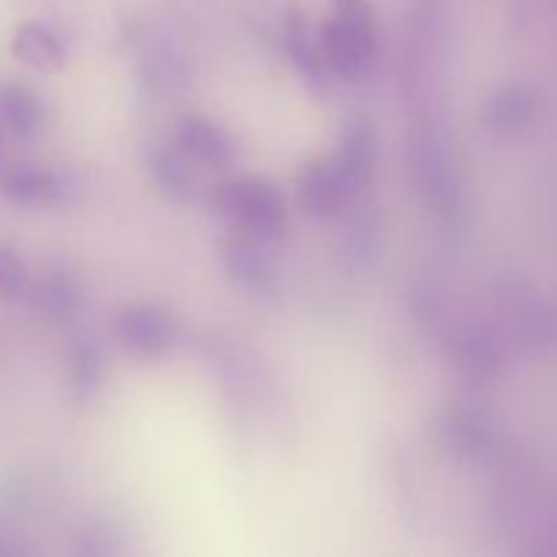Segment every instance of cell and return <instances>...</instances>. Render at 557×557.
<instances>
[{
	"mask_svg": "<svg viewBox=\"0 0 557 557\" xmlns=\"http://www.w3.org/2000/svg\"><path fill=\"white\" fill-rule=\"evenodd\" d=\"M264 243L267 239L245 237L234 245L232 248V272L234 275H239L243 281H250V283H259L261 277L267 275V270H270V261H267Z\"/></svg>",
	"mask_w": 557,
	"mask_h": 557,
	"instance_id": "cell-10",
	"label": "cell"
},
{
	"mask_svg": "<svg viewBox=\"0 0 557 557\" xmlns=\"http://www.w3.org/2000/svg\"><path fill=\"white\" fill-rule=\"evenodd\" d=\"M337 161L357 183H362L364 174L370 172V163H373V131H370V125L359 123V120L348 125Z\"/></svg>",
	"mask_w": 557,
	"mask_h": 557,
	"instance_id": "cell-9",
	"label": "cell"
},
{
	"mask_svg": "<svg viewBox=\"0 0 557 557\" xmlns=\"http://www.w3.org/2000/svg\"><path fill=\"white\" fill-rule=\"evenodd\" d=\"M0 194L14 205H52L63 196V183H60L58 174L47 172V169L14 166L0 174Z\"/></svg>",
	"mask_w": 557,
	"mask_h": 557,
	"instance_id": "cell-6",
	"label": "cell"
},
{
	"mask_svg": "<svg viewBox=\"0 0 557 557\" xmlns=\"http://www.w3.org/2000/svg\"><path fill=\"white\" fill-rule=\"evenodd\" d=\"M11 52L22 65L41 71V74H54L65 65V47L49 27L38 25V22H25L16 27Z\"/></svg>",
	"mask_w": 557,
	"mask_h": 557,
	"instance_id": "cell-5",
	"label": "cell"
},
{
	"mask_svg": "<svg viewBox=\"0 0 557 557\" xmlns=\"http://www.w3.org/2000/svg\"><path fill=\"white\" fill-rule=\"evenodd\" d=\"M357 180L343 169L337 158L305 169L299 177V205L310 218H332L357 196Z\"/></svg>",
	"mask_w": 557,
	"mask_h": 557,
	"instance_id": "cell-3",
	"label": "cell"
},
{
	"mask_svg": "<svg viewBox=\"0 0 557 557\" xmlns=\"http://www.w3.org/2000/svg\"><path fill=\"white\" fill-rule=\"evenodd\" d=\"M177 141L185 152L210 166H223L234 158V145L226 131L207 117H185L177 125Z\"/></svg>",
	"mask_w": 557,
	"mask_h": 557,
	"instance_id": "cell-7",
	"label": "cell"
},
{
	"mask_svg": "<svg viewBox=\"0 0 557 557\" xmlns=\"http://www.w3.org/2000/svg\"><path fill=\"white\" fill-rule=\"evenodd\" d=\"M27 288V267L11 248L0 245V299H16Z\"/></svg>",
	"mask_w": 557,
	"mask_h": 557,
	"instance_id": "cell-11",
	"label": "cell"
},
{
	"mask_svg": "<svg viewBox=\"0 0 557 557\" xmlns=\"http://www.w3.org/2000/svg\"><path fill=\"white\" fill-rule=\"evenodd\" d=\"M288 44H292L294 58H297L299 63H302V69L308 71V74H313V76L319 74L321 58H319V52H315V49L310 47L308 30H305V22L294 20L292 25H288Z\"/></svg>",
	"mask_w": 557,
	"mask_h": 557,
	"instance_id": "cell-12",
	"label": "cell"
},
{
	"mask_svg": "<svg viewBox=\"0 0 557 557\" xmlns=\"http://www.w3.org/2000/svg\"><path fill=\"white\" fill-rule=\"evenodd\" d=\"M0 139H3V128H0Z\"/></svg>",
	"mask_w": 557,
	"mask_h": 557,
	"instance_id": "cell-15",
	"label": "cell"
},
{
	"mask_svg": "<svg viewBox=\"0 0 557 557\" xmlns=\"http://www.w3.org/2000/svg\"><path fill=\"white\" fill-rule=\"evenodd\" d=\"M117 337L134 354L156 357L172 343V324L156 308H134L120 319Z\"/></svg>",
	"mask_w": 557,
	"mask_h": 557,
	"instance_id": "cell-4",
	"label": "cell"
},
{
	"mask_svg": "<svg viewBox=\"0 0 557 557\" xmlns=\"http://www.w3.org/2000/svg\"><path fill=\"white\" fill-rule=\"evenodd\" d=\"M324 60L346 79H362L375 58L373 20L335 14L321 33Z\"/></svg>",
	"mask_w": 557,
	"mask_h": 557,
	"instance_id": "cell-2",
	"label": "cell"
},
{
	"mask_svg": "<svg viewBox=\"0 0 557 557\" xmlns=\"http://www.w3.org/2000/svg\"><path fill=\"white\" fill-rule=\"evenodd\" d=\"M218 212L245 237L272 239L286 223L283 199L264 180H234L215 196Z\"/></svg>",
	"mask_w": 557,
	"mask_h": 557,
	"instance_id": "cell-1",
	"label": "cell"
},
{
	"mask_svg": "<svg viewBox=\"0 0 557 557\" xmlns=\"http://www.w3.org/2000/svg\"><path fill=\"white\" fill-rule=\"evenodd\" d=\"M525 96L520 90H509L504 96L495 98L493 103V117L498 128H506V125H517L522 117H525Z\"/></svg>",
	"mask_w": 557,
	"mask_h": 557,
	"instance_id": "cell-13",
	"label": "cell"
},
{
	"mask_svg": "<svg viewBox=\"0 0 557 557\" xmlns=\"http://www.w3.org/2000/svg\"><path fill=\"white\" fill-rule=\"evenodd\" d=\"M158 177H161V183L166 185V188H172L174 194L188 190L190 185L188 169H185V163H180L177 158H163V161L158 163Z\"/></svg>",
	"mask_w": 557,
	"mask_h": 557,
	"instance_id": "cell-14",
	"label": "cell"
},
{
	"mask_svg": "<svg viewBox=\"0 0 557 557\" xmlns=\"http://www.w3.org/2000/svg\"><path fill=\"white\" fill-rule=\"evenodd\" d=\"M44 123L41 98L25 85L0 87V128L14 136H33Z\"/></svg>",
	"mask_w": 557,
	"mask_h": 557,
	"instance_id": "cell-8",
	"label": "cell"
}]
</instances>
